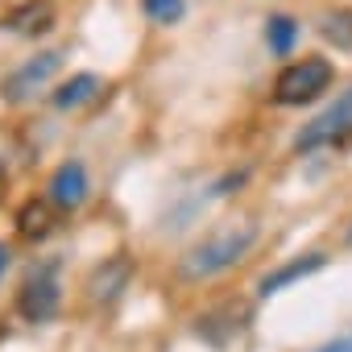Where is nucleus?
I'll list each match as a JSON object with an SVG mask.
<instances>
[{
    "mask_svg": "<svg viewBox=\"0 0 352 352\" xmlns=\"http://www.w3.org/2000/svg\"><path fill=\"white\" fill-rule=\"evenodd\" d=\"M323 265H327V257H323V253H307V257H298V261H290V265H282V270L265 274L257 290H261V294L270 298V294H278V290H286V286H294V282H302V278L319 274Z\"/></svg>",
    "mask_w": 352,
    "mask_h": 352,
    "instance_id": "obj_7",
    "label": "nucleus"
},
{
    "mask_svg": "<svg viewBox=\"0 0 352 352\" xmlns=\"http://www.w3.org/2000/svg\"><path fill=\"white\" fill-rule=\"evenodd\" d=\"M253 241H257V228H253V224H245V228H228V232H216V236L199 241L195 249H187V257H183L179 274H183V278H191V282L216 278V274L232 270V265L253 249Z\"/></svg>",
    "mask_w": 352,
    "mask_h": 352,
    "instance_id": "obj_1",
    "label": "nucleus"
},
{
    "mask_svg": "<svg viewBox=\"0 0 352 352\" xmlns=\"http://www.w3.org/2000/svg\"><path fill=\"white\" fill-rule=\"evenodd\" d=\"M141 5H145V17L157 21V25H174V21L187 13L183 0H141Z\"/></svg>",
    "mask_w": 352,
    "mask_h": 352,
    "instance_id": "obj_12",
    "label": "nucleus"
},
{
    "mask_svg": "<svg viewBox=\"0 0 352 352\" xmlns=\"http://www.w3.org/2000/svg\"><path fill=\"white\" fill-rule=\"evenodd\" d=\"M58 298H63L58 270H54V265H42L38 274L25 278L21 294H17V311H21V319H30V323H46V319H54Z\"/></svg>",
    "mask_w": 352,
    "mask_h": 352,
    "instance_id": "obj_3",
    "label": "nucleus"
},
{
    "mask_svg": "<svg viewBox=\"0 0 352 352\" xmlns=\"http://www.w3.org/2000/svg\"><path fill=\"white\" fill-rule=\"evenodd\" d=\"M50 21H54V9H50V0H30V5H21V9H13L5 21V30H13V34H42V30H50Z\"/></svg>",
    "mask_w": 352,
    "mask_h": 352,
    "instance_id": "obj_9",
    "label": "nucleus"
},
{
    "mask_svg": "<svg viewBox=\"0 0 352 352\" xmlns=\"http://www.w3.org/2000/svg\"><path fill=\"white\" fill-rule=\"evenodd\" d=\"M96 91H100V79H96V75H71V79L54 91V108H63V112H67V108H79V104H87Z\"/></svg>",
    "mask_w": 352,
    "mask_h": 352,
    "instance_id": "obj_10",
    "label": "nucleus"
},
{
    "mask_svg": "<svg viewBox=\"0 0 352 352\" xmlns=\"http://www.w3.org/2000/svg\"><path fill=\"white\" fill-rule=\"evenodd\" d=\"M21 232H25V236H42V232H46V212H42L38 204H30V208L21 212Z\"/></svg>",
    "mask_w": 352,
    "mask_h": 352,
    "instance_id": "obj_13",
    "label": "nucleus"
},
{
    "mask_svg": "<svg viewBox=\"0 0 352 352\" xmlns=\"http://www.w3.org/2000/svg\"><path fill=\"white\" fill-rule=\"evenodd\" d=\"M323 352H352V344H348V340H340V344H327Z\"/></svg>",
    "mask_w": 352,
    "mask_h": 352,
    "instance_id": "obj_14",
    "label": "nucleus"
},
{
    "mask_svg": "<svg viewBox=\"0 0 352 352\" xmlns=\"http://www.w3.org/2000/svg\"><path fill=\"white\" fill-rule=\"evenodd\" d=\"M129 278H133V261H129V257H112V261H104V265L91 274L87 290H91L96 302H108V298H116V294L129 286Z\"/></svg>",
    "mask_w": 352,
    "mask_h": 352,
    "instance_id": "obj_8",
    "label": "nucleus"
},
{
    "mask_svg": "<svg viewBox=\"0 0 352 352\" xmlns=\"http://www.w3.org/2000/svg\"><path fill=\"white\" fill-rule=\"evenodd\" d=\"M352 133V91H344L331 108H323L298 137H294V149H319V145H331V141H340V137H348Z\"/></svg>",
    "mask_w": 352,
    "mask_h": 352,
    "instance_id": "obj_4",
    "label": "nucleus"
},
{
    "mask_svg": "<svg viewBox=\"0 0 352 352\" xmlns=\"http://www.w3.org/2000/svg\"><path fill=\"white\" fill-rule=\"evenodd\" d=\"M58 67H63V54H58V50H46V54L30 58L25 67H17L5 83H0V96H5L9 104H21V100H30L38 87H46V83L58 75Z\"/></svg>",
    "mask_w": 352,
    "mask_h": 352,
    "instance_id": "obj_5",
    "label": "nucleus"
},
{
    "mask_svg": "<svg viewBox=\"0 0 352 352\" xmlns=\"http://www.w3.org/2000/svg\"><path fill=\"white\" fill-rule=\"evenodd\" d=\"M294 42H298V25H294V17L274 13V17L265 21V46H270L274 54H290Z\"/></svg>",
    "mask_w": 352,
    "mask_h": 352,
    "instance_id": "obj_11",
    "label": "nucleus"
},
{
    "mask_svg": "<svg viewBox=\"0 0 352 352\" xmlns=\"http://www.w3.org/2000/svg\"><path fill=\"white\" fill-rule=\"evenodd\" d=\"M5 270H9V249L0 245V274H5Z\"/></svg>",
    "mask_w": 352,
    "mask_h": 352,
    "instance_id": "obj_15",
    "label": "nucleus"
},
{
    "mask_svg": "<svg viewBox=\"0 0 352 352\" xmlns=\"http://www.w3.org/2000/svg\"><path fill=\"white\" fill-rule=\"evenodd\" d=\"M50 204L54 208H79L87 199V166L83 162H63L54 174H50V187H46Z\"/></svg>",
    "mask_w": 352,
    "mask_h": 352,
    "instance_id": "obj_6",
    "label": "nucleus"
},
{
    "mask_svg": "<svg viewBox=\"0 0 352 352\" xmlns=\"http://www.w3.org/2000/svg\"><path fill=\"white\" fill-rule=\"evenodd\" d=\"M331 79H336V71H331L327 58H298V63H290V67L278 75V83H274V100H278L282 108L307 104V100L323 96V91L331 87Z\"/></svg>",
    "mask_w": 352,
    "mask_h": 352,
    "instance_id": "obj_2",
    "label": "nucleus"
}]
</instances>
